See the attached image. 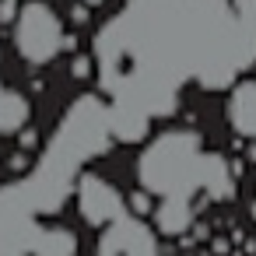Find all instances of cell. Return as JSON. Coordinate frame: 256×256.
I'll list each match as a JSON object with an SVG mask.
<instances>
[{
	"mask_svg": "<svg viewBox=\"0 0 256 256\" xmlns=\"http://www.w3.org/2000/svg\"><path fill=\"white\" fill-rule=\"evenodd\" d=\"M158 221H162V232H165V235H176V232H182V228L190 224V207H186L182 200L172 196L168 204H162Z\"/></svg>",
	"mask_w": 256,
	"mask_h": 256,
	"instance_id": "obj_6",
	"label": "cell"
},
{
	"mask_svg": "<svg viewBox=\"0 0 256 256\" xmlns=\"http://www.w3.org/2000/svg\"><path fill=\"white\" fill-rule=\"evenodd\" d=\"M78 74H81V78L88 74V56H78V60H74V78H78Z\"/></svg>",
	"mask_w": 256,
	"mask_h": 256,
	"instance_id": "obj_9",
	"label": "cell"
},
{
	"mask_svg": "<svg viewBox=\"0 0 256 256\" xmlns=\"http://www.w3.org/2000/svg\"><path fill=\"white\" fill-rule=\"evenodd\" d=\"M78 207H81V214H84L88 224L102 228V224H116L126 204H123V196H120V190L112 182H106L102 176L88 172L78 182Z\"/></svg>",
	"mask_w": 256,
	"mask_h": 256,
	"instance_id": "obj_3",
	"label": "cell"
},
{
	"mask_svg": "<svg viewBox=\"0 0 256 256\" xmlns=\"http://www.w3.org/2000/svg\"><path fill=\"white\" fill-rule=\"evenodd\" d=\"M193 158H196V137H190V134H165L140 158L144 190L176 193L182 186L186 172L193 168Z\"/></svg>",
	"mask_w": 256,
	"mask_h": 256,
	"instance_id": "obj_2",
	"label": "cell"
},
{
	"mask_svg": "<svg viewBox=\"0 0 256 256\" xmlns=\"http://www.w3.org/2000/svg\"><path fill=\"white\" fill-rule=\"evenodd\" d=\"M81 4H106V0H81Z\"/></svg>",
	"mask_w": 256,
	"mask_h": 256,
	"instance_id": "obj_11",
	"label": "cell"
},
{
	"mask_svg": "<svg viewBox=\"0 0 256 256\" xmlns=\"http://www.w3.org/2000/svg\"><path fill=\"white\" fill-rule=\"evenodd\" d=\"M14 46H18V53H22L28 64H36V67L56 60L60 50L67 46V32H64L60 14H56L50 4H42V0L25 4V8L18 11V22H14Z\"/></svg>",
	"mask_w": 256,
	"mask_h": 256,
	"instance_id": "obj_1",
	"label": "cell"
},
{
	"mask_svg": "<svg viewBox=\"0 0 256 256\" xmlns=\"http://www.w3.org/2000/svg\"><path fill=\"white\" fill-rule=\"evenodd\" d=\"M70 18H74L78 25H84V22H88V8H74V11H70Z\"/></svg>",
	"mask_w": 256,
	"mask_h": 256,
	"instance_id": "obj_10",
	"label": "cell"
},
{
	"mask_svg": "<svg viewBox=\"0 0 256 256\" xmlns=\"http://www.w3.org/2000/svg\"><path fill=\"white\" fill-rule=\"evenodd\" d=\"M0 22L4 25L18 22V0H0Z\"/></svg>",
	"mask_w": 256,
	"mask_h": 256,
	"instance_id": "obj_8",
	"label": "cell"
},
{
	"mask_svg": "<svg viewBox=\"0 0 256 256\" xmlns=\"http://www.w3.org/2000/svg\"><path fill=\"white\" fill-rule=\"evenodd\" d=\"M126 207L134 210V214H151V190H134L130 196H126Z\"/></svg>",
	"mask_w": 256,
	"mask_h": 256,
	"instance_id": "obj_7",
	"label": "cell"
},
{
	"mask_svg": "<svg viewBox=\"0 0 256 256\" xmlns=\"http://www.w3.org/2000/svg\"><path fill=\"white\" fill-rule=\"evenodd\" d=\"M32 116V106L22 92H11L0 84V134H18Z\"/></svg>",
	"mask_w": 256,
	"mask_h": 256,
	"instance_id": "obj_5",
	"label": "cell"
},
{
	"mask_svg": "<svg viewBox=\"0 0 256 256\" xmlns=\"http://www.w3.org/2000/svg\"><path fill=\"white\" fill-rule=\"evenodd\" d=\"M78 252V235L64 224L42 228L32 242V256H74Z\"/></svg>",
	"mask_w": 256,
	"mask_h": 256,
	"instance_id": "obj_4",
	"label": "cell"
}]
</instances>
